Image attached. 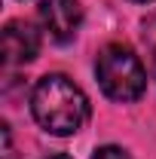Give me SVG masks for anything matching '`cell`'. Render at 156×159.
<instances>
[{"mask_svg": "<svg viewBox=\"0 0 156 159\" xmlns=\"http://www.w3.org/2000/svg\"><path fill=\"white\" fill-rule=\"evenodd\" d=\"M40 21L58 43H67L83 25V6L77 0H40Z\"/></svg>", "mask_w": 156, "mask_h": 159, "instance_id": "cell-3", "label": "cell"}, {"mask_svg": "<svg viewBox=\"0 0 156 159\" xmlns=\"http://www.w3.org/2000/svg\"><path fill=\"white\" fill-rule=\"evenodd\" d=\"M153 74H156V55H153Z\"/></svg>", "mask_w": 156, "mask_h": 159, "instance_id": "cell-9", "label": "cell"}, {"mask_svg": "<svg viewBox=\"0 0 156 159\" xmlns=\"http://www.w3.org/2000/svg\"><path fill=\"white\" fill-rule=\"evenodd\" d=\"M95 74H98V86L107 98L113 101H138L147 89V70L129 46H107L101 49L95 64Z\"/></svg>", "mask_w": 156, "mask_h": 159, "instance_id": "cell-2", "label": "cell"}, {"mask_svg": "<svg viewBox=\"0 0 156 159\" xmlns=\"http://www.w3.org/2000/svg\"><path fill=\"white\" fill-rule=\"evenodd\" d=\"M144 40H150V43L156 46V12L144 19Z\"/></svg>", "mask_w": 156, "mask_h": 159, "instance_id": "cell-6", "label": "cell"}, {"mask_svg": "<svg viewBox=\"0 0 156 159\" xmlns=\"http://www.w3.org/2000/svg\"><path fill=\"white\" fill-rule=\"evenodd\" d=\"M40 55V34L28 21H9L3 31V58L6 64H28Z\"/></svg>", "mask_w": 156, "mask_h": 159, "instance_id": "cell-4", "label": "cell"}, {"mask_svg": "<svg viewBox=\"0 0 156 159\" xmlns=\"http://www.w3.org/2000/svg\"><path fill=\"white\" fill-rule=\"evenodd\" d=\"M49 159H67V156H49Z\"/></svg>", "mask_w": 156, "mask_h": 159, "instance_id": "cell-8", "label": "cell"}, {"mask_svg": "<svg viewBox=\"0 0 156 159\" xmlns=\"http://www.w3.org/2000/svg\"><path fill=\"white\" fill-rule=\"evenodd\" d=\"M31 113L40 122V129H46L49 135L67 138V135H77L83 122L89 119V98L64 74H46L34 86Z\"/></svg>", "mask_w": 156, "mask_h": 159, "instance_id": "cell-1", "label": "cell"}, {"mask_svg": "<svg viewBox=\"0 0 156 159\" xmlns=\"http://www.w3.org/2000/svg\"><path fill=\"white\" fill-rule=\"evenodd\" d=\"M92 159H132L122 147H117V144H104V147H98L95 150V156Z\"/></svg>", "mask_w": 156, "mask_h": 159, "instance_id": "cell-5", "label": "cell"}, {"mask_svg": "<svg viewBox=\"0 0 156 159\" xmlns=\"http://www.w3.org/2000/svg\"><path fill=\"white\" fill-rule=\"evenodd\" d=\"M132 3H153V0H132Z\"/></svg>", "mask_w": 156, "mask_h": 159, "instance_id": "cell-7", "label": "cell"}]
</instances>
